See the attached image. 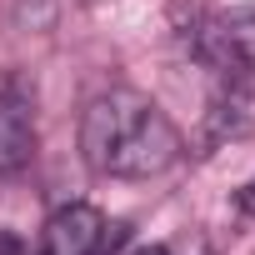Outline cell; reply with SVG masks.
<instances>
[{
  "mask_svg": "<svg viewBox=\"0 0 255 255\" xmlns=\"http://www.w3.org/2000/svg\"><path fill=\"white\" fill-rule=\"evenodd\" d=\"M80 0H20L15 5V20L20 25H30V30H45V25H55L65 10H75Z\"/></svg>",
  "mask_w": 255,
  "mask_h": 255,
  "instance_id": "5",
  "label": "cell"
},
{
  "mask_svg": "<svg viewBox=\"0 0 255 255\" xmlns=\"http://www.w3.org/2000/svg\"><path fill=\"white\" fill-rule=\"evenodd\" d=\"M180 130L170 125V115L135 95V90H105L85 105L80 120V155L95 175H115V180H145L160 175L180 160Z\"/></svg>",
  "mask_w": 255,
  "mask_h": 255,
  "instance_id": "1",
  "label": "cell"
},
{
  "mask_svg": "<svg viewBox=\"0 0 255 255\" xmlns=\"http://www.w3.org/2000/svg\"><path fill=\"white\" fill-rule=\"evenodd\" d=\"M195 50L210 70L255 75V5H235L195 30Z\"/></svg>",
  "mask_w": 255,
  "mask_h": 255,
  "instance_id": "3",
  "label": "cell"
},
{
  "mask_svg": "<svg viewBox=\"0 0 255 255\" xmlns=\"http://www.w3.org/2000/svg\"><path fill=\"white\" fill-rule=\"evenodd\" d=\"M135 255H170L165 245H145V250H135Z\"/></svg>",
  "mask_w": 255,
  "mask_h": 255,
  "instance_id": "6",
  "label": "cell"
},
{
  "mask_svg": "<svg viewBox=\"0 0 255 255\" xmlns=\"http://www.w3.org/2000/svg\"><path fill=\"white\" fill-rule=\"evenodd\" d=\"M35 155V85L0 70V175H20Z\"/></svg>",
  "mask_w": 255,
  "mask_h": 255,
  "instance_id": "2",
  "label": "cell"
},
{
  "mask_svg": "<svg viewBox=\"0 0 255 255\" xmlns=\"http://www.w3.org/2000/svg\"><path fill=\"white\" fill-rule=\"evenodd\" d=\"M110 225L95 205H65L40 230V255H100L110 245Z\"/></svg>",
  "mask_w": 255,
  "mask_h": 255,
  "instance_id": "4",
  "label": "cell"
}]
</instances>
